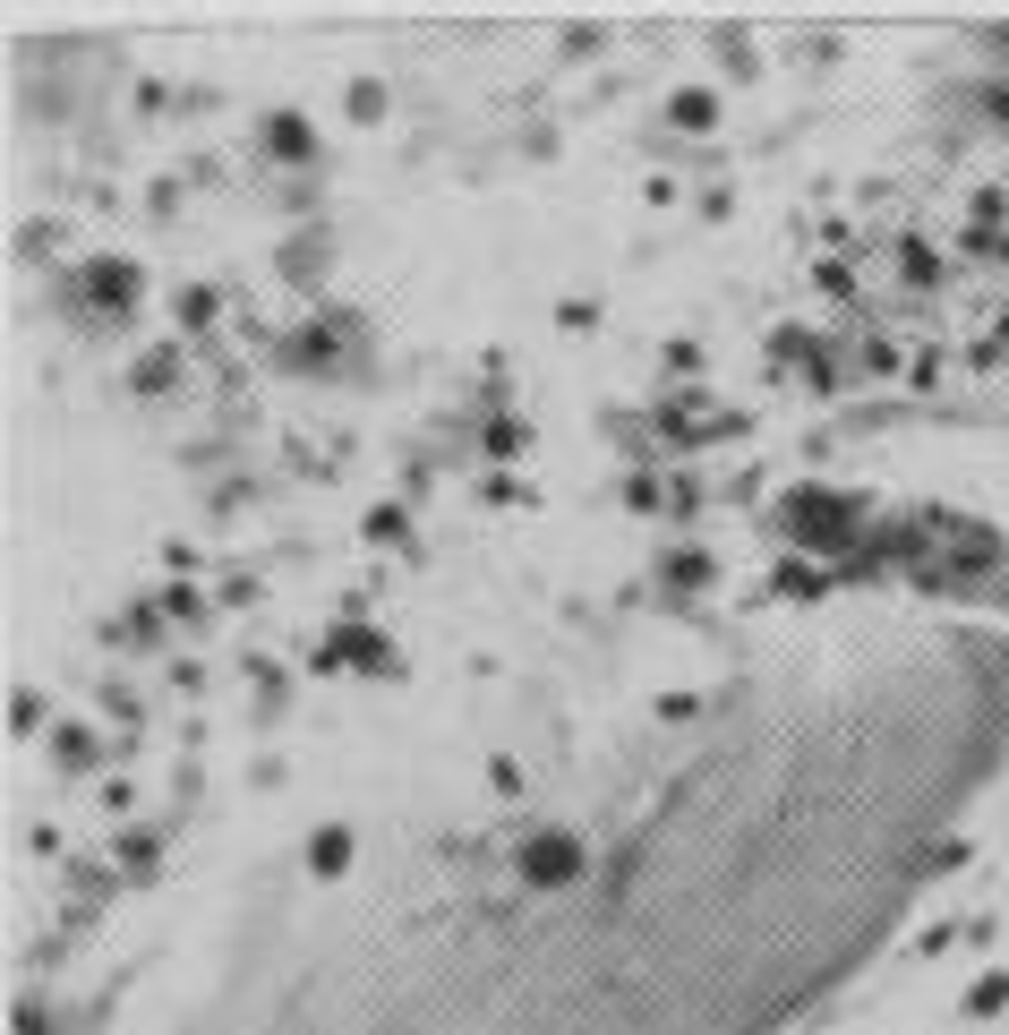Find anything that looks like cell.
Here are the masks:
<instances>
[{"label":"cell","mask_w":1009,"mask_h":1035,"mask_svg":"<svg viewBox=\"0 0 1009 1035\" xmlns=\"http://www.w3.org/2000/svg\"><path fill=\"white\" fill-rule=\"evenodd\" d=\"M530 874H539V881H565V874H574V847H565V839H539V847H530Z\"/></svg>","instance_id":"cell-1"}]
</instances>
